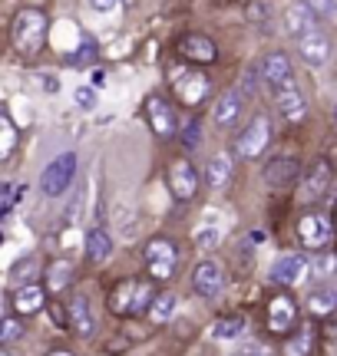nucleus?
I'll return each instance as SVG.
<instances>
[{
	"mask_svg": "<svg viewBox=\"0 0 337 356\" xmlns=\"http://www.w3.org/2000/svg\"><path fill=\"white\" fill-rule=\"evenodd\" d=\"M172 89H175V96L182 99V106H202V102L208 99V76L205 73H195V70H189V66H182V70H175L172 73Z\"/></svg>",
	"mask_w": 337,
	"mask_h": 356,
	"instance_id": "nucleus-5",
	"label": "nucleus"
},
{
	"mask_svg": "<svg viewBox=\"0 0 337 356\" xmlns=\"http://www.w3.org/2000/svg\"><path fill=\"white\" fill-rule=\"evenodd\" d=\"M0 304H3V297H0Z\"/></svg>",
	"mask_w": 337,
	"mask_h": 356,
	"instance_id": "nucleus-44",
	"label": "nucleus"
},
{
	"mask_svg": "<svg viewBox=\"0 0 337 356\" xmlns=\"http://www.w3.org/2000/svg\"><path fill=\"white\" fill-rule=\"evenodd\" d=\"M168 188H172V195L179 202H192L195 198V191H198V172L192 168L189 159H175L168 165Z\"/></svg>",
	"mask_w": 337,
	"mask_h": 356,
	"instance_id": "nucleus-8",
	"label": "nucleus"
},
{
	"mask_svg": "<svg viewBox=\"0 0 337 356\" xmlns=\"http://www.w3.org/2000/svg\"><path fill=\"white\" fill-rule=\"evenodd\" d=\"M268 142H272V122L265 115H255L242 129V136L235 142V152L242 155V159H261V152L268 149Z\"/></svg>",
	"mask_w": 337,
	"mask_h": 356,
	"instance_id": "nucleus-6",
	"label": "nucleus"
},
{
	"mask_svg": "<svg viewBox=\"0 0 337 356\" xmlns=\"http://www.w3.org/2000/svg\"><path fill=\"white\" fill-rule=\"evenodd\" d=\"M43 40H47V17H43V10L26 7V10L13 17V47H17V53L33 56V53H40Z\"/></svg>",
	"mask_w": 337,
	"mask_h": 356,
	"instance_id": "nucleus-2",
	"label": "nucleus"
},
{
	"mask_svg": "<svg viewBox=\"0 0 337 356\" xmlns=\"http://www.w3.org/2000/svg\"><path fill=\"white\" fill-rule=\"evenodd\" d=\"M311 346H314V333L304 327L301 333H295V337H288V343H285V356H308L311 353Z\"/></svg>",
	"mask_w": 337,
	"mask_h": 356,
	"instance_id": "nucleus-30",
	"label": "nucleus"
},
{
	"mask_svg": "<svg viewBox=\"0 0 337 356\" xmlns=\"http://www.w3.org/2000/svg\"><path fill=\"white\" fill-rule=\"evenodd\" d=\"M298 323V307L288 293H278L272 304H268V330L272 333H288Z\"/></svg>",
	"mask_w": 337,
	"mask_h": 356,
	"instance_id": "nucleus-13",
	"label": "nucleus"
},
{
	"mask_svg": "<svg viewBox=\"0 0 337 356\" xmlns=\"http://www.w3.org/2000/svg\"><path fill=\"white\" fill-rule=\"evenodd\" d=\"M308 277V257L304 254H285L278 257V264L272 267V280L274 284H285V287H295Z\"/></svg>",
	"mask_w": 337,
	"mask_h": 356,
	"instance_id": "nucleus-15",
	"label": "nucleus"
},
{
	"mask_svg": "<svg viewBox=\"0 0 337 356\" xmlns=\"http://www.w3.org/2000/svg\"><path fill=\"white\" fill-rule=\"evenodd\" d=\"M331 181H334L331 162H327V159H318L311 165V172L301 178V198H304V202H321L327 195V188H331Z\"/></svg>",
	"mask_w": 337,
	"mask_h": 356,
	"instance_id": "nucleus-10",
	"label": "nucleus"
},
{
	"mask_svg": "<svg viewBox=\"0 0 337 356\" xmlns=\"http://www.w3.org/2000/svg\"><path fill=\"white\" fill-rule=\"evenodd\" d=\"M37 274H40V261H37V257H26V261H17V264L10 267L13 284H37Z\"/></svg>",
	"mask_w": 337,
	"mask_h": 356,
	"instance_id": "nucleus-28",
	"label": "nucleus"
},
{
	"mask_svg": "<svg viewBox=\"0 0 337 356\" xmlns=\"http://www.w3.org/2000/svg\"><path fill=\"white\" fill-rule=\"evenodd\" d=\"M175 307H179L175 293H156L146 314H149V320H152V323H168V320L175 317Z\"/></svg>",
	"mask_w": 337,
	"mask_h": 356,
	"instance_id": "nucleus-26",
	"label": "nucleus"
},
{
	"mask_svg": "<svg viewBox=\"0 0 337 356\" xmlns=\"http://www.w3.org/2000/svg\"><path fill=\"white\" fill-rule=\"evenodd\" d=\"M50 310H53V320H56L60 327H66V317H63V310H60V307H56V304H53Z\"/></svg>",
	"mask_w": 337,
	"mask_h": 356,
	"instance_id": "nucleus-39",
	"label": "nucleus"
},
{
	"mask_svg": "<svg viewBox=\"0 0 337 356\" xmlns=\"http://www.w3.org/2000/svg\"><path fill=\"white\" fill-rule=\"evenodd\" d=\"M298 53L308 66H324L331 60V40L321 30H311V33H304L298 40Z\"/></svg>",
	"mask_w": 337,
	"mask_h": 356,
	"instance_id": "nucleus-17",
	"label": "nucleus"
},
{
	"mask_svg": "<svg viewBox=\"0 0 337 356\" xmlns=\"http://www.w3.org/2000/svg\"><path fill=\"white\" fill-rule=\"evenodd\" d=\"M93 83H96V86H100V83H106V73H103V70H96V73H93Z\"/></svg>",
	"mask_w": 337,
	"mask_h": 356,
	"instance_id": "nucleus-40",
	"label": "nucleus"
},
{
	"mask_svg": "<svg viewBox=\"0 0 337 356\" xmlns=\"http://www.w3.org/2000/svg\"><path fill=\"white\" fill-rule=\"evenodd\" d=\"M70 280H73V261H66V257L50 261V267H47V284H50V291L60 293Z\"/></svg>",
	"mask_w": 337,
	"mask_h": 356,
	"instance_id": "nucleus-27",
	"label": "nucleus"
},
{
	"mask_svg": "<svg viewBox=\"0 0 337 356\" xmlns=\"http://www.w3.org/2000/svg\"><path fill=\"white\" fill-rule=\"evenodd\" d=\"M20 337H24V323H20V317H0V346L17 343Z\"/></svg>",
	"mask_w": 337,
	"mask_h": 356,
	"instance_id": "nucleus-32",
	"label": "nucleus"
},
{
	"mask_svg": "<svg viewBox=\"0 0 337 356\" xmlns=\"http://www.w3.org/2000/svg\"><path fill=\"white\" fill-rule=\"evenodd\" d=\"M258 76L265 79V86H272V89L285 86L288 79H295L291 76V60H288V53H281V50L268 53L258 66Z\"/></svg>",
	"mask_w": 337,
	"mask_h": 356,
	"instance_id": "nucleus-14",
	"label": "nucleus"
},
{
	"mask_svg": "<svg viewBox=\"0 0 337 356\" xmlns=\"http://www.w3.org/2000/svg\"><path fill=\"white\" fill-rule=\"evenodd\" d=\"M77 102H79V109H93V106H96V92H93L90 86L77 89Z\"/></svg>",
	"mask_w": 337,
	"mask_h": 356,
	"instance_id": "nucleus-36",
	"label": "nucleus"
},
{
	"mask_svg": "<svg viewBox=\"0 0 337 356\" xmlns=\"http://www.w3.org/2000/svg\"><path fill=\"white\" fill-rule=\"evenodd\" d=\"M238 115H242V96L228 89V92H221L219 102H215V109H212V122L219 129H232L238 122Z\"/></svg>",
	"mask_w": 337,
	"mask_h": 356,
	"instance_id": "nucleus-20",
	"label": "nucleus"
},
{
	"mask_svg": "<svg viewBox=\"0 0 337 356\" xmlns=\"http://www.w3.org/2000/svg\"><path fill=\"white\" fill-rule=\"evenodd\" d=\"M156 297V287L149 280H119L116 287L109 291V310L116 317H126V314H146L149 304Z\"/></svg>",
	"mask_w": 337,
	"mask_h": 356,
	"instance_id": "nucleus-1",
	"label": "nucleus"
},
{
	"mask_svg": "<svg viewBox=\"0 0 337 356\" xmlns=\"http://www.w3.org/2000/svg\"><path fill=\"white\" fill-rule=\"evenodd\" d=\"M50 356H73V353H66V350H56V353H50Z\"/></svg>",
	"mask_w": 337,
	"mask_h": 356,
	"instance_id": "nucleus-41",
	"label": "nucleus"
},
{
	"mask_svg": "<svg viewBox=\"0 0 337 356\" xmlns=\"http://www.w3.org/2000/svg\"><path fill=\"white\" fill-rule=\"evenodd\" d=\"M146 115H149V126H152V132H156L159 139H168L172 132H175V109L168 106L162 96H149L146 99Z\"/></svg>",
	"mask_w": 337,
	"mask_h": 356,
	"instance_id": "nucleus-12",
	"label": "nucleus"
},
{
	"mask_svg": "<svg viewBox=\"0 0 337 356\" xmlns=\"http://www.w3.org/2000/svg\"><path fill=\"white\" fill-rule=\"evenodd\" d=\"M298 178H301V165H298V159H291V155H278V159H272L265 165V181L272 188H288Z\"/></svg>",
	"mask_w": 337,
	"mask_h": 356,
	"instance_id": "nucleus-16",
	"label": "nucleus"
},
{
	"mask_svg": "<svg viewBox=\"0 0 337 356\" xmlns=\"http://www.w3.org/2000/svg\"><path fill=\"white\" fill-rule=\"evenodd\" d=\"M146 270H149V277L156 280V284H166L172 277V270L179 264V251H175V244L168 241V238H152V241L146 244Z\"/></svg>",
	"mask_w": 337,
	"mask_h": 356,
	"instance_id": "nucleus-3",
	"label": "nucleus"
},
{
	"mask_svg": "<svg viewBox=\"0 0 337 356\" xmlns=\"http://www.w3.org/2000/svg\"><path fill=\"white\" fill-rule=\"evenodd\" d=\"M195 244H198L202 251H205V248H215V244H219V228H198Z\"/></svg>",
	"mask_w": 337,
	"mask_h": 356,
	"instance_id": "nucleus-34",
	"label": "nucleus"
},
{
	"mask_svg": "<svg viewBox=\"0 0 337 356\" xmlns=\"http://www.w3.org/2000/svg\"><path fill=\"white\" fill-rule=\"evenodd\" d=\"M331 234H334L331 218L321 215V211H311V215H304L298 221V238H301V244H304V248H311V251L324 248V244L331 241Z\"/></svg>",
	"mask_w": 337,
	"mask_h": 356,
	"instance_id": "nucleus-9",
	"label": "nucleus"
},
{
	"mask_svg": "<svg viewBox=\"0 0 337 356\" xmlns=\"http://www.w3.org/2000/svg\"><path fill=\"white\" fill-rule=\"evenodd\" d=\"M274 92V106H278V113L285 115L288 122H301L304 115H308V99H304V92L295 79H288L285 86L272 89Z\"/></svg>",
	"mask_w": 337,
	"mask_h": 356,
	"instance_id": "nucleus-7",
	"label": "nucleus"
},
{
	"mask_svg": "<svg viewBox=\"0 0 337 356\" xmlns=\"http://www.w3.org/2000/svg\"><path fill=\"white\" fill-rule=\"evenodd\" d=\"M314 24H318V17H314V13L308 10V3H304V0L291 3V7L285 10V30H288V37L301 40L304 33H311Z\"/></svg>",
	"mask_w": 337,
	"mask_h": 356,
	"instance_id": "nucleus-19",
	"label": "nucleus"
},
{
	"mask_svg": "<svg viewBox=\"0 0 337 356\" xmlns=\"http://www.w3.org/2000/svg\"><path fill=\"white\" fill-rule=\"evenodd\" d=\"M334 119H337V106H334Z\"/></svg>",
	"mask_w": 337,
	"mask_h": 356,
	"instance_id": "nucleus-43",
	"label": "nucleus"
},
{
	"mask_svg": "<svg viewBox=\"0 0 337 356\" xmlns=\"http://www.w3.org/2000/svg\"><path fill=\"white\" fill-rule=\"evenodd\" d=\"M221 284H225V277H221V267L219 261H212V257H205V261H198L192 270V287L198 297H205V300H212V297H219Z\"/></svg>",
	"mask_w": 337,
	"mask_h": 356,
	"instance_id": "nucleus-11",
	"label": "nucleus"
},
{
	"mask_svg": "<svg viewBox=\"0 0 337 356\" xmlns=\"http://www.w3.org/2000/svg\"><path fill=\"white\" fill-rule=\"evenodd\" d=\"M0 356H10V353H7V350H0Z\"/></svg>",
	"mask_w": 337,
	"mask_h": 356,
	"instance_id": "nucleus-42",
	"label": "nucleus"
},
{
	"mask_svg": "<svg viewBox=\"0 0 337 356\" xmlns=\"http://www.w3.org/2000/svg\"><path fill=\"white\" fill-rule=\"evenodd\" d=\"M228 178H232V155L228 152L212 155V159H208V165H205L208 188H225V185H228Z\"/></svg>",
	"mask_w": 337,
	"mask_h": 356,
	"instance_id": "nucleus-24",
	"label": "nucleus"
},
{
	"mask_svg": "<svg viewBox=\"0 0 337 356\" xmlns=\"http://www.w3.org/2000/svg\"><path fill=\"white\" fill-rule=\"evenodd\" d=\"M238 356H268V353L258 350V346H245V350H238Z\"/></svg>",
	"mask_w": 337,
	"mask_h": 356,
	"instance_id": "nucleus-38",
	"label": "nucleus"
},
{
	"mask_svg": "<svg viewBox=\"0 0 337 356\" xmlns=\"http://www.w3.org/2000/svg\"><path fill=\"white\" fill-rule=\"evenodd\" d=\"M179 53L185 56V60H192V63H212L215 56H219V50H215V43L208 37H202V33H189V37L179 40Z\"/></svg>",
	"mask_w": 337,
	"mask_h": 356,
	"instance_id": "nucleus-18",
	"label": "nucleus"
},
{
	"mask_svg": "<svg viewBox=\"0 0 337 356\" xmlns=\"http://www.w3.org/2000/svg\"><path fill=\"white\" fill-rule=\"evenodd\" d=\"M20 198V188L17 185H7V181H0V211H10L13 204Z\"/></svg>",
	"mask_w": 337,
	"mask_h": 356,
	"instance_id": "nucleus-33",
	"label": "nucleus"
},
{
	"mask_svg": "<svg viewBox=\"0 0 337 356\" xmlns=\"http://www.w3.org/2000/svg\"><path fill=\"white\" fill-rule=\"evenodd\" d=\"M73 178H77V152H60L40 172V188L43 195H63Z\"/></svg>",
	"mask_w": 337,
	"mask_h": 356,
	"instance_id": "nucleus-4",
	"label": "nucleus"
},
{
	"mask_svg": "<svg viewBox=\"0 0 337 356\" xmlns=\"http://www.w3.org/2000/svg\"><path fill=\"white\" fill-rule=\"evenodd\" d=\"M308 310H311V317H331L337 310V291L334 287H318V291H311V297H308Z\"/></svg>",
	"mask_w": 337,
	"mask_h": 356,
	"instance_id": "nucleus-25",
	"label": "nucleus"
},
{
	"mask_svg": "<svg viewBox=\"0 0 337 356\" xmlns=\"http://www.w3.org/2000/svg\"><path fill=\"white\" fill-rule=\"evenodd\" d=\"M70 327L77 330V337H93L96 330V320H93V310H90V297L86 293H77L73 304H70Z\"/></svg>",
	"mask_w": 337,
	"mask_h": 356,
	"instance_id": "nucleus-22",
	"label": "nucleus"
},
{
	"mask_svg": "<svg viewBox=\"0 0 337 356\" xmlns=\"http://www.w3.org/2000/svg\"><path fill=\"white\" fill-rule=\"evenodd\" d=\"M43 304H47V291L37 287V284H20V287L13 291V310H17L20 317H30V314L43 310Z\"/></svg>",
	"mask_w": 337,
	"mask_h": 356,
	"instance_id": "nucleus-21",
	"label": "nucleus"
},
{
	"mask_svg": "<svg viewBox=\"0 0 337 356\" xmlns=\"http://www.w3.org/2000/svg\"><path fill=\"white\" fill-rule=\"evenodd\" d=\"M109 254H113V238L100 225L86 231V257H90L93 264H106Z\"/></svg>",
	"mask_w": 337,
	"mask_h": 356,
	"instance_id": "nucleus-23",
	"label": "nucleus"
},
{
	"mask_svg": "<svg viewBox=\"0 0 337 356\" xmlns=\"http://www.w3.org/2000/svg\"><path fill=\"white\" fill-rule=\"evenodd\" d=\"M119 3H123V0H90V7L96 13H109V10H116Z\"/></svg>",
	"mask_w": 337,
	"mask_h": 356,
	"instance_id": "nucleus-37",
	"label": "nucleus"
},
{
	"mask_svg": "<svg viewBox=\"0 0 337 356\" xmlns=\"http://www.w3.org/2000/svg\"><path fill=\"white\" fill-rule=\"evenodd\" d=\"M304 3L314 17H331V7H334V0H304Z\"/></svg>",
	"mask_w": 337,
	"mask_h": 356,
	"instance_id": "nucleus-35",
	"label": "nucleus"
},
{
	"mask_svg": "<svg viewBox=\"0 0 337 356\" xmlns=\"http://www.w3.org/2000/svg\"><path fill=\"white\" fill-rule=\"evenodd\" d=\"M0 241H3V234H0Z\"/></svg>",
	"mask_w": 337,
	"mask_h": 356,
	"instance_id": "nucleus-45",
	"label": "nucleus"
},
{
	"mask_svg": "<svg viewBox=\"0 0 337 356\" xmlns=\"http://www.w3.org/2000/svg\"><path fill=\"white\" fill-rule=\"evenodd\" d=\"M13 145H17V129H13L10 115L0 109V159H7L13 152Z\"/></svg>",
	"mask_w": 337,
	"mask_h": 356,
	"instance_id": "nucleus-31",
	"label": "nucleus"
},
{
	"mask_svg": "<svg viewBox=\"0 0 337 356\" xmlns=\"http://www.w3.org/2000/svg\"><path fill=\"white\" fill-rule=\"evenodd\" d=\"M242 333H245V320L242 317H225L212 327V337H215V340H235V337H242Z\"/></svg>",
	"mask_w": 337,
	"mask_h": 356,
	"instance_id": "nucleus-29",
	"label": "nucleus"
}]
</instances>
